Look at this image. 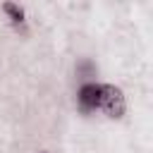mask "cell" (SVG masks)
Here are the masks:
<instances>
[{
	"mask_svg": "<svg viewBox=\"0 0 153 153\" xmlns=\"http://www.w3.org/2000/svg\"><path fill=\"white\" fill-rule=\"evenodd\" d=\"M100 108L105 110L108 117H122L124 115V96L117 86L112 84H103L100 86Z\"/></svg>",
	"mask_w": 153,
	"mask_h": 153,
	"instance_id": "1",
	"label": "cell"
},
{
	"mask_svg": "<svg viewBox=\"0 0 153 153\" xmlns=\"http://www.w3.org/2000/svg\"><path fill=\"white\" fill-rule=\"evenodd\" d=\"M79 105L86 112L100 108V84H84L79 88Z\"/></svg>",
	"mask_w": 153,
	"mask_h": 153,
	"instance_id": "2",
	"label": "cell"
},
{
	"mask_svg": "<svg viewBox=\"0 0 153 153\" xmlns=\"http://www.w3.org/2000/svg\"><path fill=\"white\" fill-rule=\"evenodd\" d=\"M2 10L10 14V19H12V24H24V10L22 7H17V5H12V2H5L2 5Z\"/></svg>",
	"mask_w": 153,
	"mask_h": 153,
	"instance_id": "3",
	"label": "cell"
}]
</instances>
